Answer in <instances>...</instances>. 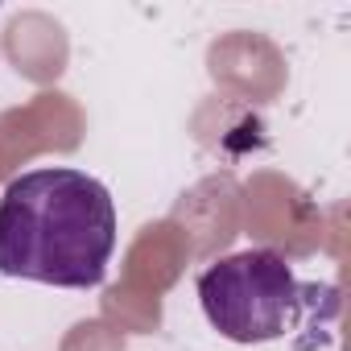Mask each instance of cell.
Listing matches in <instances>:
<instances>
[{"label":"cell","instance_id":"cell-2","mask_svg":"<svg viewBox=\"0 0 351 351\" xmlns=\"http://www.w3.org/2000/svg\"><path fill=\"white\" fill-rule=\"evenodd\" d=\"M207 322L232 343H269L285 335L302 306V285L281 252L248 248L215 261L199 277Z\"/></svg>","mask_w":351,"mask_h":351},{"label":"cell","instance_id":"cell-1","mask_svg":"<svg viewBox=\"0 0 351 351\" xmlns=\"http://www.w3.org/2000/svg\"><path fill=\"white\" fill-rule=\"evenodd\" d=\"M116 252L112 191L87 169L42 165L0 195V273L58 289H95Z\"/></svg>","mask_w":351,"mask_h":351}]
</instances>
